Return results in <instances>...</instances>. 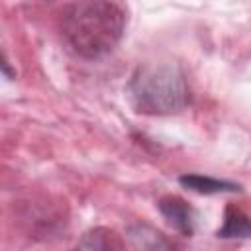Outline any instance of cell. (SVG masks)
<instances>
[{"label": "cell", "instance_id": "cell-1", "mask_svg": "<svg viewBox=\"0 0 251 251\" xmlns=\"http://www.w3.org/2000/svg\"><path fill=\"white\" fill-rule=\"evenodd\" d=\"M127 25V6L112 0H86L67 4L61 29L71 49L84 59L108 55Z\"/></svg>", "mask_w": 251, "mask_h": 251}, {"label": "cell", "instance_id": "cell-2", "mask_svg": "<svg viewBox=\"0 0 251 251\" xmlns=\"http://www.w3.org/2000/svg\"><path fill=\"white\" fill-rule=\"evenodd\" d=\"M131 102L137 112L169 116L184 110L190 102V88L178 65L151 63L139 67L129 80Z\"/></svg>", "mask_w": 251, "mask_h": 251}, {"label": "cell", "instance_id": "cell-3", "mask_svg": "<svg viewBox=\"0 0 251 251\" xmlns=\"http://www.w3.org/2000/svg\"><path fill=\"white\" fill-rule=\"evenodd\" d=\"M157 208L163 214V218L176 231H180L186 237H190L194 233V229H196V212L186 200H182L180 196H173V194L163 196L157 202Z\"/></svg>", "mask_w": 251, "mask_h": 251}, {"label": "cell", "instance_id": "cell-4", "mask_svg": "<svg viewBox=\"0 0 251 251\" xmlns=\"http://www.w3.org/2000/svg\"><path fill=\"white\" fill-rule=\"evenodd\" d=\"M131 251H176V245L149 224H133L126 233Z\"/></svg>", "mask_w": 251, "mask_h": 251}, {"label": "cell", "instance_id": "cell-5", "mask_svg": "<svg viewBox=\"0 0 251 251\" xmlns=\"http://www.w3.org/2000/svg\"><path fill=\"white\" fill-rule=\"evenodd\" d=\"M73 251H127L126 241L110 227H92L88 229Z\"/></svg>", "mask_w": 251, "mask_h": 251}, {"label": "cell", "instance_id": "cell-6", "mask_svg": "<svg viewBox=\"0 0 251 251\" xmlns=\"http://www.w3.org/2000/svg\"><path fill=\"white\" fill-rule=\"evenodd\" d=\"M178 182L198 194H222V192H237L241 190V186L237 182H229V180H220L214 176H204V175H182L178 178Z\"/></svg>", "mask_w": 251, "mask_h": 251}, {"label": "cell", "instance_id": "cell-7", "mask_svg": "<svg viewBox=\"0 0 251 251\" xmlns=\"http://www.w3.org/2000/svg\"><path fill=\"white\" fill-rule=\"evenodd\" d=\"M222 239H249L251 237V218L235 206H227L224 212V224L218 229Z\"/></svg>", "mask_w": 251, "mask_h": 251}]
</instances>
